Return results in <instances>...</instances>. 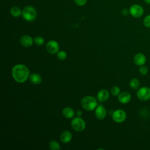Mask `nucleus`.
Listing matches in <instances>:
<instances>
[{
    "label": "nucleus",
    "instance_id": "nucleus-6",
    "mask_svg": "<svg viewBox=\"0 0 150 150\" xmlns=\"http://www.w3.org/2000/svg\"><path fill=\"white\" fill-rule=\"evenodd\" d=\"M129 12L131 14L132 16L134 18H140L141 17L144 12V8L141 6L140 5L138 4H134L131 6Z\"/></svg>",
    "mask_w": 150,
    "mask_h": 150
},
{
    "label": "nucleus",
    "instance_id": "nucleus-17",
    "mask_svg": "<svg viewBox=\"0 0 150 150\" xmlns=\"http://www.w3.org/2000/svg\"><path fill=\"white\" fill-rule=\"evenodd\" d=\"M11 13L14 17H19L22 14V11L21 9L17 6H12L11 9Z\"/></svg>",
    "mask_w": 150,
    "mask_h": 150
},
{
    "label": "nucleus",
    "instance_id": "nucleus-25",
    "mask_svg": "<svg viewBox=\"0 0 150 150\" xmlns=\"http://www.w3.org/2000/svg\"><path fill=\"white\" fill-rule=\"evenodd\" d=\"M75 3L79 6H83L86 4L87 0H74Z\"/></svg>",
    "mask_w": 150,
    "mask_h": 150
},
{
    "label": "nucleus",
    "instance_id": "nucleus-7",
    "mask_svg": "<svg viewBox=\"0 0 150 150\" xmlns=\"http://www.w3.org/2000/svg\"><path fill=\"white\" fill-rule=\"evenodd\" d=\"M112 119L117 123L123 122L127 118V114L123 110L118 109L112 113Z\"/></svg>",
    "mask_w": 150,
    "mask_h": 150
},
{
    "label": "nucleus",
    "instance_id": "nucleus-12",
    "mask_svg": "<svg viewBox=\"0 0 150 150\" xmlns=\"http://www.w3.org/2000/svg\"><path fill=\"white\" fill-rule=\"evenodd\" d=\"M20 43L23 47H29L33 44V39L29 35H23L20 39Z\"/></svg>",
    "mask_w": 150,
    "mask_h": 150
},
{
    "label": "nucleus",
    "instance_id": "nucleus-3",
    "mask_svg": "<svg viewBox=\"0 0 150 150\" xmlns=\"http://www.w3.org/2000/svg\"><path fill=\"white\" fill-rule=\"evenodd\" d=\"M22 16L25 20L31 22L36 18L37 12L33 6H27L22 10Z\"/></svg>",
    "mask_w": 150,
    "mask_h": 150
},
{
    "label": "nucleus",
    "instance_id": "nucleus-16",
    "mask_svg": "<svg viewBox=\"0 0 150 150\" xmlns=\"http://www.w3.org/2000/svg\"><path fill=\"white\" fill-rule=\"evenodd\" d=\"M29 80L32 84H39L42 82V77L38 73H32L29 76Z\"/></svg>",
    "mask_w": 150,
    "mask_h": 150
},
{
    "label": "nucleus",
    "instance_id": "nucleus-9",
    "mask_svg": "<svg viewBox=\"0 0 150 150\" xmlns=\"http://www.w3.org/2000/svg\"><path fill=\"white\" fill-rule=\"evenodd\" d=\"M95 115L97 119L103 120L105 118L107 115V111L103 105H99L97 106L95 111Z\"/></svg>",
    "mask_w": 150,
    "mask_h": 150
},
{
    "label": "nucleus",
    "instance_id": "nucleus-5",
    "mask_svg": "<svg viewBox=\"0 0 150 150\" xmlns=\"http://www.w3.org/2000/svg\"><path fill=\"white\" fill-rule=\"evenodd\" d=\"M138 98L141 101H147L150 99V88L144 86L139 88L137 92Z\"/></svg>",
    "mask_w": 150,
    "mask_h": 150
},
{
    "label": "nucleus",
    "instance_id": "nucleus-15",
    "mask_svg": "<svg viewBox=\"0 0 150 150\" xmlns=\"http://www.w3.org/2000/svg\"><path fill=\"white\" fill-rule=\"evenodd\" d=\"M62 114L65 118H72L75 115V112L72 108L67 107L63 108L62 111Z\"/></svg>",
    "mask_w": 150,
    "mask_h": 150
},
{
    "label": "nucleus",
    "instance_id": "nucleus-11",
    "mask_svg": "<svg viewBox=\"0 0 150 150\" xmlns=\"http://www.w3.org/2000/svg\"><path fill=\"white\" fill-rule=\"evenodd\" d=\"M118 100L120 103L122 104H127L131 100V96L129 93L127 91H123L118 95Z\"/></svg>",
    "mask_w": 150,
    "mask_h": 150
},
{
    "label": "nucleus",
    "instance_id": "nucleus-4",
    "mask_svg": "<svg viewBox=\"0 0 150 150\" xmlns=\"http://www.w3.org/2000/svg\"><path fill=\"white\" fill-rule=\"evenodd\" d=\"M73 128L78 132H81L86 128V122L80 117L74 118L71 122Z\"/></svg>",
    "mask_w": 150,
    "mask_h": 150
},
{
    "label": "nucleus",
    "instance_id": "nucleus-22",
    "mask_svg": "<svg viewBox=\"0 0 150 150\" xmlns=\"http://www.w3.org/2000/svg\"><path fill=\"white\" fill-rule=\"evenodd\" d=\"M111 93L114 96H117L120 93V88L118 86H113L111 88Z\"/></svg>",
    "mask_w": 150,
    "mask_h": 150
},
{
    "label": "nucleus",
    "instance_id": "nucleus-14",
    "mask_svg": "<svg viewBox=\"0 0 150 150\" xmlns=\"http://www.w3.org/2000/svg\"><path fill=\"white\" fill-rule=\"evenodd\" d=\"M60 138L62 142L68 143L72 139V134L69 131H64L61 134Z\"/></svg>",
    "mask_w": 150,
    "mask_h": 150
},
{
    "label": "nucleus",
    "instance_id": "nucleus-24",
    "mask_svg": "<svg viewBox=\"0 0 150 150\" xmlns=\"http://www.w3.org/2000/svg\"><path fill=\"white\" fill-rule=\"evenodd\" d=\"M144 25L148 28H150V15H146L143 20Z\"/></svg>",
    "mask_w": 150,
    "mask_h": 150
},
{
    "label": "nucleus",
    "instance_id": "nucleus-8",
    "mask_svg": "<svg viewBox=\"0 0 150 150\" xmlns=\"http://www.w3.org/2000/svg\"><path fill=\"white\" fill-rule=\"evenodd\" d=\"M46 49L49 53L54 54L59 52V43L55 40H49L46 45Z\"/></svg>",
    "mask_w": 150,
    "mask_h": 150
},
{
    "label": "nucleus",
    "instance_id": "nucleus-19",
    "mask_svg": "<svg viewBox=\"0 0 150 150\" xmlns=\"http://www.w3.org/2000/svg\"><path fill=\"white\" fill-rule=\"evenodd\" d=\"M49 147L51 150H59L60 149V144L56 141H51L49 144Z\"/></svg>",
    "mask_w": 150,
    "mask_h": 150
},
{
    "label": "nucleus",
    "instance_id": "nucleus-27",
    "mask_svg": "<svg viewBox=\"0 0 150 150\" xmlns=\"http://www.w3.org/2000/svg\"><path fill=\"white\" fill-rule=\"evenodd\" d=\"M146 4H150V0H144Z\"/></svg>",
    "mask_w": 150,
    "mask_h": 150
},
{
    "label": "nucleus",
    "instance_id": "nucleus-13",
    "mask_svg": "<svg viewBox=\"0 0 150 150\" xmlns=\"http://www.w3.org/2000/svg\"><path fill=\"white\" fill-rule=\"evenodd\" d=\"M109 96L110 94L108 91L105 89H102L98 92L97 95V98L98 101L103 102L107 100L109 98Z\"/></svg>",
    "mask_w": 150,
    "mask_h": 150
},
{
    "label": "nucleus",
    "instance_id": "nucleus-26",
    "mask_svg": "<svg viewBox=\"0 0 150 150\" xmlns=\"http://www.w3.org/2000/svg\"><path fill=\"white\" fill-rule=\"evenodd\" d=\"M76 114H77V117H80L82 115V111L81 110H78L76 112Z\"/></svg>",
    "mask_w": 150,
    "mask_h": 150
},
{
    "label": "nucleus",
    "instance_id": "nucleus-10",
    "mask_svg": "<svg viewBox=\"0 0 150 150\" xmlns=\"http://www.w3.org/2000/svg\"><path fill=\"white\" fill-rule=\"evenodd\" d=\"M146 56L142 53H138L136 54L134 57V62L136 65L138 66L144 65L146 63Z\"/></svg>",
    "mask_w": 150,
    "mask_h": 150
},
{
    "label": "nucleus",
    "instance_id": "nucleus-23",
    "mask_svg": "<svg viewBox=\"0 0 150 150\" xmlns=\"http://www.w3.org/2000/svg\"><path fill=\"white\" fill-rule=\"evenodd\" d=\"M139 73L142 75V76H145L147 74L148 72V69L146 66L143 65L140 66L139 69Z\"/></svg>",
    "mask_w": 150,
    "mask_h": 150
},
{
    "label": "nucleus",
    "instance_id": "nucleus-21",
    "mask_svg": "<svg viewBox=\"0 0 150 150\" xmlns=\"http://www.w3.org/2000/svg\"><path fill=\"white\" fill-rule=\"evenodd\" d=\"M34 42L38 46H41L44 44L45 40L42 36H36L34 39Z\"/></svg>",
    "mask_w": 150,
    "mask_h": 150
},
{
    "label": "nucleus",
    "instance_id": "nucleus-1",
    "mask_svg": "<svg viewBox=\"0 0 150 150\" xmlns=\"http://www.w3.org/2000/svg\"><path fill=\"white\" fill-rule=\"evenodd\" d=\"M12 75L13 79L16 82L19 83H24L29 77V70L25 65L18 64L13 67Z\"/></svg>",
    "mask_w": 150,
    "mask_h": 150
},
{
    "label": "nucleus",
    "instance_id": "nucleus-18",
    "mask_svg": "<svg viewBox=\"0 0 150 150\" xmlns=\"http://www.w3.org/2000/svg\"><path fill=\"white\" fill-rule=\"evenodd\" d=\"M140 86V82L138 79H132L129 81V86L133 90H137L139 88Z\"/></svg>",
    "mask_w": 150,
    "mask_h": 150
},
{
    "label": "nucleus",
    "instance_id": "nucleus-20",
    "mask_svg": "<svg viewBox=\"0 0 150 150\" xmlns=\"http://www.w3.org/2000/svg\"><path fill=\"white\" fill-rule=\"evenodd\" d=\"M57 57L60 60H63L67 57V53L64 50H60L57 53Z\"/></svg>",
    "mask_w": 150,
    "mask_h": 150
},
{
    "label": "nucleus",
    "instance_id": "nucleus-2",
    "mask_svg": "<svg viewBox=\"0 0 150 150\" xmlns=\"http://www.w3.org/2000/svg\"><path fill=\"white\" fill-rule=\"evenodd\" d=\"M81 105L84 110L87 111H93L97 107V101L94 97L88 96L82 98Z\"/></svg>",
    "mask_w": 150,
    "mask_h": 150
}]
</instances>
